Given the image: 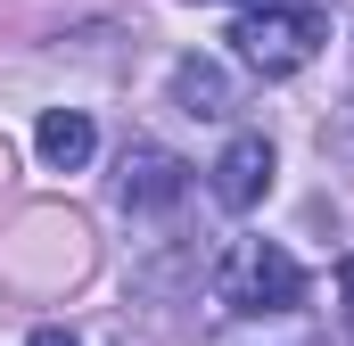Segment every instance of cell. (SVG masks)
I'll return each mask as SVG.
<instances>
[{
    "label": "cell",
    "mask_w": 354,
    "mask_h": 346,
    "mask_svg": "<svg viewBox=\"0 0 354 346\" xmlns=\"http://www.w3.org/2000/svg\"><path fill=\"white\" fill-rule=\"evenodd\" d=\"M206 190H214V206H231V215L264 206V190H272V140L264 132H239V140L206 165Z\"/></svg>",
    "instance_id": "277c9868"
},
{
    "label": "cell",
    "mask_w": 354,
    "mask_h": 346,
    "mask_svg": "<svg viewBox=\"0 0 354 346\" xmlns=\"http://www.w3.org/2000/svg\"><path fill=\"white\" fill-rule=\"evenodd\" d=\"M338 313H346V330H354V256H338Z\"/></svg>",
    "instance_id": "ba28073f"
},
{
    "label": "cell",
    "mask_w": 354,
    "mask_h": 346,
    "mask_svg": "<svg viewBox=\"0 0 354 346\" xmlns=\"http://www.w3.org/2000/svg\"><path fill=\"white\" fill-rule=\"evenodd\" d=\"M231 42H239V66H256L264 83H280V75H297V66L322 58L330 17H322L313 0H256V8L231 25Z\"/></svg>",
    "instance_id": "6da1fadb"
},
{
    "label": "cell",
    "mask_w": 354,
    "mask_h": 346,
    "mask_svg": "<svg viewBox=\"0 0 354 346\" xmlns=\"http://www.w3.org/2000/svg\"><path fill=\"white\" fill-rule=\"evenodd\" d=\"M322 149H330V157H354V99H346V107H330V124H322Z\"/></svg>",
    "instance_id": "52a82bcc"
},
{
    "label": "cell",
    "mask_w": 354,
    "mask_h": 346,
    "mask_svg": "<svg viewBox=\"0 0 354 346\" xmlns=\"http://www.w3.org/2000/svg\"><path fill=\"white\" fill-rule=\"evenodd\" d=\"M25 346H75V338H66V330H33Z\"/></svg>",
    "instance_id": "9c48e42d"
},
{
    "label": "cell",
    "mask_w": 354,
    "mask_h": 346,
    "mask_svg": "<svg viewBox=\"0 0 354 346\" xmlns=\"http://www.w3.org/2000/svg\"><path fill=\"white\" fill-rule=\"evenodd\" d=\"M223 305L231 313H297L305 305V264L272 239H239L223 264Z\"/></svg>",
    "instance_id": "7a4b0ae2"
},
{
    "label": "cell",
    "mask_w": 354,
    "mask_h": 346,
    "mask_svg": "<svg viewBox=\"0 0 354 346\" xmlns=\"http://www.w3.org/2000/svg\"><path fill=\"white\" fill-rule=\"evenodd\" d=\"M174 107L198 116V124H223V116H231V75H223L214 58H181L174 66Z\"/></svg>",
    "instance_id": "8992f818"
},
{
    "label": "cell",
    "mask_w": 354,
    "mask_h": 346,
    "mask_svg": "<svg viewBox=\"0 0 354 346\" xmlns=\"http://www.w3.org/2000/svg\"><path fill=\"white\" fill-rule=\"evenodd\" d=\"M33 149H41V165H50V173H83L91 149H99V132H91L83 107H50V116L33 124Z\"/></svg>",
    "instance_id": "5b68a950"
},
{
    "label": "cell",
    "mask_w": 354,
    "mask_h": 346,
    "mask_svg": "<svg viewBox=\"0 0 354 346\" xmlns=\"http://www.w3.org/2000/svg\"><path fill=\"white\" fill-rule=\"evenodd\" d=\"M181 190H189V165H181L174 149H157V140H132L124 149V165H115L124 215H165V206H181Z\"/></svg>",
    "instance_id": "3957f363"
}]
</instances>
